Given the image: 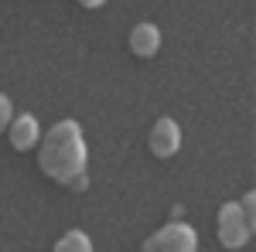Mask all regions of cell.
I'll use <instances>...</instances> for the list:
<instances>
[{"label":"cell","instance_id":"obj_10","mask_svg":"<svg viewBox=\"0 0 256 252\" xmlns=\"http://www.w3.org/2000/svg\"><path fill=\"white\" fill-rule=\"evenodd\" d=\"M65 188H72V191H86V188H89V174H86V171H82V174H76L68 184H65Z\"/></svg>","mask_w":256,"mask_h":252},{"label":"cell","instance_id":"obj_2","mask_svg":"<svg viewBox=\"0 0 256 252\" xmlns=\"http://www.w3.org/2000/svg\"><path fill=\"white\" fill-rule=\"evenodd\" d=\"M140 252H198V235L188 222L171 218L164 229H158L140 246Z\"/></svg>","mask_w":256,"mask_h":252},{"label":"cell","instance_id":"obj_9","mask_svg":"<svg viewBox=\"0 0 256 252\" xmlns=\"http://www.w3.org/2000/svg\"><path fill=\"white\" fill-rule=\"evenodd\" d=\"M10 119H14V109H10V96H7V92H0V133H7Z\"/></svg>","mask_w":256,"mask_h":252},{"label":"cell","instance_id":"obj_4","mask_svg":"<svg viewBox=\"0 0 256 252\" xmlns=\"http://www.w3.org/2000/svg\"><path fill=\"white\" fill-rule=\"evenodd\" d=\"M147 147L158 160H171V157L181 150V126H178L171 116H160L154 126H150V136H147Z\"/></svg>","mask_w":256,"mask_h":252},{"label":"cell","instance_id":"obj_8","mask_svg":"<svg viewBox=\"0 0 256 252\" xmlns=\"http://www.w3.org/2000/svg\"><path fill=\"white\" fill-rule=\"evenodd\" d=\"M239 205V212L246 215V222L253 225V232H256V194L250 191V194H242V201H236Z\"/></svg>","mask_w":256,"mask_h":252},{"label":"cell","instance_id":"obj_6","mask_svg":"<svg viewBox=\"0 0 256 252\" xmlns=\"http://www.w3.org/2000/svg\"><path fill=\"white\" fill-rule=\"evenodd\" d=\"M126 44H130V51L137 55V58H154L160 51V31L158 24H137L134 31H130V38H126Z\"/></svg>","mask_w":256,"mask_h":252},{"label":"cell","instance_id":"obj_3","mask_svg":"<svg viewBox=\"0 0 256 252\" xmlns=\"http://www.w3.org/2000/svg\"><path fill=\"white\" fill-rule=\"evenodd\" d=\"M216 232H218V242H222V249L236 252V249H242V246L250 242V235H253V225L246 222V215L239 212L236 201H226V205L218 208Z\"/></svg>","mask_w":256,"mask_h":252},{"label":"cell","instance_id":"obj_1","mask_svg":"<svg viewBox=\"0 0 256 252\" xmlns=\"http://www.w3.org/2000/svg\"><path fill=\"white\" fill-rule=\"evenodd\" d=\"M86 164H89V147H86L82 126L76 119H58L55 126H48V130L41 133L38 167L48 181L68 184L76 174L86 171Z\"/></svg>","mask_w":256,"mask_h":252},{"label":"cell","instance_id":"obj_5","mask_svg":"<svg viewBox=\"0 0 256 252\" xmlns=\"http://www.w3.org/2000/svg\"><path fill=\"white\" fill-rule=\"evenodd\" d=\"M7 136H10V147L20 150V154L34 150V147L41 143V123H38V116H31V113L14 116V119H10V126H7Z\"/></svg>","mask_w":256,"mask_h":252},{"label":"cell","instance_id":"obj_7","mask_svg":"<svg viewBox=\"0 0 256 252\" xmlns=\"http://www.w3.org/2000/svg\"><path fill=\"white\" fill-rule=\"evenodd\" d=\"M52 252H92V239L82 232V229H72V232H65L58 242H55Z\"/></svg>","mask_w":256,"mask_h":252}]
</instances>
